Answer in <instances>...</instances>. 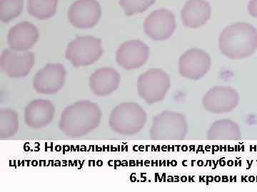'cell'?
<instances>
[{
	"label": "cell",
	"instance_id": "11",
	"mask_svg": "<svg viewBox=\"0 0 257 192\" xmlns=\"http://www.w3.org/2000/svg\"><path fill=\"white\" fill-rule=\"evenodd\" d=\"M101 16V5L96 0H77L67 12L71 24L82 30L94 28Z\"/></svg>",
	"mask_w": 257,
	"mask_h": 192
},
{
	"label": "cell",
	"instance_id": "10",
	"mask_svg": "<svg viewBox=\"0 0 257 192\" xmlns=\"http://www.w3.org/2000/svg\"><path fill=\"white\" fill-rule=\"evenodd\" d=\"M210 68V56L207 52L199 48H191L184 52L179 58V74L189 80L202 78Z\"/></svg>",
	"mask_w": 257,
	"mask_h": 192
},
{
	"label": "cell",
	"instance_id": "15",
	"mask_svg": "<svg viewBox=\"0 0 257 192\" xmlns=\"http://www.w3.org/2000/svg\"><path fill=\"white\" fill-rule=\"evenodd\" d=\"M39 40L38 30L28 22H23L10 28L8 36L10 48L20 52L32 48Z\"/></svg>",
	"mask_w": 257,
	"mask_h": 192
},
{
	"label": "cell",
	"instance_id": "21",
	"mask_svg": "<svg viewBox=\"0 0 257 192\" xmlns=\"http://www.w3.org/2000/svg\"><path fill=\"white\" fill-rule=\"evenodd\" d=\"M24 0H0V21L9 23L21 14Z\"/></svg>",
	"mask_w": 257,
	"mask_h": 192
},
{
	"label": "cell",
	"instance_id": "13",
	"mask_svg": "<svg viewBox=\"0 0 257 192\" xmlns=\"http://www.w3.org/2000/svg\"><path fill=\"white\" fill-rule=\"evenodd\" d=\"M150 55V50L146 44L140 40H130L118 48L116 63L125 70H134L145 65Z\"/></svg>",
	"mask_w": 257,
	"mask_h": 192
},
{
	"label": "cell",
	"instance_id": "1",
	"mask_svg": "<svg viewBox=\"0 0 257 192\" xmlns=\"http://www.w3.org/2000/svg\"><path fill=\"white\" fill-rule=\"evenodd\" d=\"M101 119V111L96 104L77 101L62 111L59 128L67 137H83L99 127Z\"/></svg>",
	"mask_w": 257,
	"mask_h": 192
},
{
	"label": "cell",
	"instance_id": "5",
	"mask_svg": "<svg viewBox=\"0 0 257 192\" xmlns=\"http://www.w3.org/2000/svg\"><path fill=\"white\" fill-rule=\"evenodd\" d=\"M100 38L94 36H78L69 44L66 58L74 67L87 66L95 63L103 54Z\"/></svg>",
	"mask_w": 257,
	"mask_h": 192
},
{
	"label": "cell",
	"instance_id": "9",
	"mask_svg": "<svg viewBox=\"0 0 257 192\" xmlns=\"http://www.w3.org/2000/svg\"><path fill=\"white\" fill-rule=\"evenodd\" d=\"M67 72L62 64H49L38 70L33 87L38 94L52 95L60 92L65 82Z\"/></svg>",
	"mask_w": 257,
	"mask_h": 192
},
{
	"label": "cell",
	"instance_id": "2",
	"mask_svg": "<svg viewBox=\"0 0 257 192\" xmlns=\"http://www.w3.org/2000/svg\"><path fill=\"white\" fill-rule=\"evenodd\" d=\"M221 53L231 60H242L257 50L256 28L245 22L233 24L221 32L219 40Z\"/></svg>",
	"mask_w": 257,
	"mask_h": 192
},
{
	"label": "cell",
	"instance_id": "7",
	"mask_svg": "<svg viewBox=\"0 0 257 192\" xmlns=\"http://www.w3.org/2000/svg\"><path fill=\"white\" fill-rule=\"evenodd\" d=\"M35 64V55L28 50L20 52L8 48L3 50L0 56L2 72L10 78H20L27 76Z\"/></svg>",
	"mask_w": 257,
	"mask_h": 192
},
{
	"label": "cell",
	"instance_id": "19",
	"mask_svg": "<svg viewBox=\"0 0 257 192\" xmlns=\"http://www.w3.org/2000/svg\"><path fill=\"white\" fill-rule=\"evenodd\" d=\"M58 0H28L29 14L40 20H46L55 16Z\"/></svg>",
	"mask_w": 257,
	"mask_h": 192
},
{
	"label": "cell",
	"instance_id": "4",
	"mask_svg": "<svg viewBox=\"0 0 257 192\" xmlns=\"http://www.w3.org/2000/svg\"><path fill=\"white\" fill-rule=\"evenodd\" d=\"M187 132L188 124L184 114L165 110L154 118L150 137L155 140H182Z\"/></svg>",
	"mask_w": 257,
	"mask_h": 192
},
{
	"label": "cell",
	"instance_id": "16",
	"mask_svg": "<svg viewBox=\"0 0 257 192\" xmlns=\"http://www.w3.org/2000/svg\"><path fill=\"white\" fill-rule=\"evenodd\" d=\"M119 74L112 68H101L89 78V87L94 95L104 97L113 94L119 88Z\"/></svg>",
	"mask_w": 257,
	"mask_h": 192
},
{
	"label": "cell",
	"instance_id": "6",
	"mask_svg": "<svg viewBox=\"0 0 257 192\" xmlns=\"http://www.w3.org/2000/svg\"><path fill=\"white\" fill-rule=\"evenodd\" d=\"M171 86L168 74L160 68L147 70L139 77V95L147 104H153L165 99Z\"/></svg>",
	"mask_w": 257,
	"mask_h": 192
},
{
	"label": "cell",
	"instance_id": "17",
	"mask_svg": "<svg viewBox=\"0 0 257 192\" xmlns=\"http://www.w3.org/2000/svg\"><path fill=\"white\" fill-rule=\"evenodd\" d=\"M181 16L187 28H201L210 18V5L206 0H189L182 10Z\"/></svg>",
	"mask_w": 257,
	"mask_h": 192
},
{
	"label": "cell",
	"instance_id": "18",
	"mask_svg": "<svg viewBox=\"0 0 257 192\" xmlns=\"http://www.w3.org/2000/svg\"><path fill=\"white\" fill-rule=\"evenodd\" d=\"M241 137L239 124L231 120H220L216 121L209 128L207 138L209 140H236Z\"/></svg>",
	"mask_w": 257,
	"mask_h": 192
},
{
	"label": "cell",
	"instance_id": "3",
	"mask_svg": "<svg viewBox=\"0 0 257 192\" xmlns=\"http://www.w3.org/2000/svg\"><path fill=\"white\" fill-rule=\"evenodd\" d=\"M145 110L135 102H122L111 111L109 124L114 132L123 136L140 132L147 122Z\"/></svg>",
	"mask_w": 257,
	"mask_h": 192
},
{
	"label": "cell",
	"instance_id": "20",
	"mask_svg": "<svg viewBox=\"0 0 257 192\" xmlns=\"http://www.w3.org/2000/svg\"><path fill=\"white\" fill-rule=\"evenodd\" d=\"M19 130L18 112L12 109L0 110V139L13 137Z\"/></svg>",
	"mask_w": 257,
	"mask_h": 192
},
{
	"label": "cell",
	"instance_id": "22",
	"mask_svg": "<svg viewBox=\"0 0 257 192\" xmlns=\"http://www.w3.org/2000/svg\"><path fill=\"white\" fill-rule=\"evenodd\" d=\"M155 0H119L120 6L126 16L143 13L155 4Z\"/></svg>",
	"mask_w": 257,
	"mask_h": 192
},
{
	"label": "cell",
	"instance_id": "23",
	"mask_svg": "<svg viewBox=\"0 0 257 192\" xmlns=\"http://www.w3.org/2000/svg\"><path fill=\"white\" fill-rule=\"evenodd\" d=\"M248 11L251 16L257 18V0H250L248 5Z\"/></svg>",
	"mask_w": 257,
	"mask_h": 192
},
{
	"label": "cell",
	"instance_id": "12",
	"mask_svg": "<svg viewBox=\"0 0 257 192\" xmlns=\"http://www.w3.org/2000/svg\"><path fill=\"white\" fill-rule=\"evenodd\" d=\"M144 28L145 34L154 41H165L175 31V14L168 10H156L147 16Z\"/></svg>",
	"mask_w": 257,
	"mask_h": 192
},
{
	"label": "cell",
	"instance_id": "8",
	"mask_svg": "<svg viewBox=\"0 0 257 192\" xmlns=\"http://www.w3.org/2000/svg\"><path fill=\"white\" fill-rule=\"evenodd\" d=\"M239 102L237 92L231 87L216 86L208 90L202 99L204 108L214 114H227Z\"/></svg>",
	"mask_w": 257,
	"mask_h": 192
},
{
	"label": "cell",
	"instance_id": "14",
	"mask_svg": "<svg viewBox=\"0 0 257 192\" xmlns=\"http://www.w3.org/2000/svg\"><path fill=\"white\" fill-rule=\"evenodd\" d=\"M55 107L50 100L37 99L25 108V121L28 127L42 129L53 120Z\"/></svg>",
	"mask_w": 257,
	"mask_h": 192
}]
</instances>
